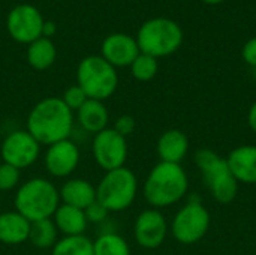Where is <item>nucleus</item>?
<instances>
[{"label": "nucleus", "mask_w": 256, "mask_h": 255, "mask_svg": "<svg viewBox=\"0 0 256 255\" xmlns=\"http://www.w3.org/2000/svg\"><path fill=\"white\" fill-rule=\"evenodd\" d=\"M75 123L74 111H70L62 98H44L33 105L26 120V131L40 144L51 146L72 135Z\"/></svg>", "instance_id": "obj_1"}, {"label": "nucleus", "mask_w": 256, "mask_h": 255, "mask_svg": "<svg viewBox=\"0 0 256 255\" xmlns=\"http://www.w3.org/2000/svg\"><path fill=\"white\" fill-rule=\"evenodd\" d=\"M189 182L180 164L159 162L144 182V198L153 209H164L178 203L188 192Z\"/></svg>", "instance_id": "obj_2"}, {"label": "nucleus", "mask_w": 256, "mask_h": 255, "mask_svg": "<svg viewBox=\"0 0 256 255\" xmlns=\"http://www.w3.org/2000/svg\"><path fill=\"white\" fill-rule=\"evenodd\" d=\"M14 206L30 222L52 218L60 206L58 188L45 177L28 179L16 188Z\"/></svg>", "instance_id": "obj_3"}, {"label": "nucleus", "mask_w": 256, "mask_h": 255, "mask_svg": "<svg viewBox=\"0 0 256 255\" xmlns=\"http://www.w3.org/2000/svg\"><path fill=\"white\" fill-rule=\"evenodd\" d=\"M135 39L141 53L160 59L174 54L182 47L183 30L174 20L158 17L147 20L140 27Z\"/></svg>", "instance_id": "obj_4"}, {"label": "nucleus", "mask_w": 256, "mask_h": 255, "mask_svg": "<svg viewBox=\"0 0 256 255\" xmlns=\"http://www.w3.org/2000/svg\"><path fill=\"white\" fill-rule=\"evenodd\" d=\"M136 194L138 179L128 167L105 171L96 186V200L110 213L129 209L134 204Z\"/></svg>", "instance_id": "obj_5"}, {"label": "nucleus", "mask_w": 256, "mask_h": 255, "mask_svg": "<svg viewBox=\"0 0 256 255\" xmlns=\"http://www.w3.org/2000/svg\"><path fill=\"white\" fill-rule=\"evenodd\" d=\"M76 84L84 90L88 99L104 102L116 93L118 74L102 56H87L76 68Z\"/></svg>", "instance_id": "obj_6"}, {"label": "nucleus", "mask_w": 256, "mask_h": 255, "mask_svg": "<svg viewBox=\"0 0 256 255\" xmlns=\"http://www.w3.org/2000/svg\"><path fill=\"white\" fill-rule=\"evenodd\" d=\"M195 162L200 167L204 182L213 198L222 204L231 203L237 195L238 182L234 179L226 159H222L213 150L202 149L196 152Z\"/></svg>", "instance_id": "obj_7"}, {"label": "nucleus", "mask_w": 256, "mask_h": 255, "mask_svg": "<svg viewBox=\"0 0 256 255\" xmlns=\"http://www.w3.org/2000/svg\"><path fill=\"white\" fill-rule=\"evenodd\" d=\"M210 228V213L201 203H188L172 219L171 231L177 242L194 245L200 242Z\"/></svg>", "instance_id": "obj_8"}, {"label": "nucleus", "mask_w": 256, "mask_h": 255, "mask_svg": "<svg viewBox=\"0 0 256 255\" xmlns=\"http://www.w3.org/2000/svg\"><path fill=\"white\" fill-rule=\"evenodd\" d=\"M40 144L26 131H10L0 143V158L3 162L26 170L32 167L40 156Z\"/></svg>", "instance_id": "obj_9"}, {"label": "nucleus", "mask_w": 256, "mask_h": 255, "mask_svg": "<svg viewBox=\"0 0 256 255\" xmlns=\"http://www.w3.org/2000/svg\"><path fill=\"white\" fill-rule=\"evenodd\" d=\"M128 140L117 134L112 128H106L102 132L93 135L92 155L94 162L104 171L124 167L128 161Z\"/></svg>", "instance_id": "obj_10"}, {"label": "nucleus", "mask_w": 256, "mask_h": 255, "mask_svg": "<svg viewBox=\"0 0 256 255\" xmlns=\"http://www.w3.org/2000/svg\"><path fill=\"white\" fill-rule=\"evenodd\" d=\"M44 17L40 11L28 3L14 6L6 18V29L9 36L18 44H32L42 38Z\"/></svg>", "instance_id": "obj_11"}, {"label": "nucleus", "mask_w": 256, "mask_h": 255, "mask_svg": "<svg viewBox=\"0 0 256 255\" xmlns=\"http://www.w3.org/2000/svg\"><path fill=\"white\" fill-rule=\"evenodd\" d=\"M80 161V147L70 138L48 146L44 153V167L56 179H69L78 168Z\"/></svg>", "instance_id": "obj_12"}, {"label": "nucleus", "mask_w": 256, "mask_h": 255, "mask_svg": "<svg viewBox=\"0 0 256 255\" xmlns=\"http://www.w3.org/2000/svg\"><path fill=\"white\" fill-rule=\"evenodd\" d=\"M168 234V224L159 209L142 210L134 224L135 242L144 249H158Z\"/></svg>", "instance_id": "obj_13"}, {"label": "nucleus", "mask_w": 256, "mask_h": 255, "mask_svg": "<svg viewBox=\"0 0 256 255\" xmlns=\"http://www.w3.org/2000/svg\"><path fill=\"white\" fill-rule=\"evenodd\" d=\"M140 53L136 39L126 33L108 35L100 47V56L116 69L130 66Z\"/></svg>", "instance_id": "obj_14"}, {"label": "nucleus", "mask_w": 256, "mask_h": 255, "mask_svg": "<svg viewBox=\"0 0 256 255\" xmlns=\"http://www.w3.org/2000/svg\"><path fill=\"white\" fill-rule=\"evenodd\" d=\"M226 164L240 183L255 185L256 183V146L246 144L236 147L226 158Z\"/></svg>", "instance_id": "obj_15"}, {"label": "nucleus", "mask_w": 256, "mask_h": 255, "mask_svg": "<svg viewBox=\"0 0 256 255\" xmlns=\"http://www.w3.org/2000/svg\"><path fill=\"white\" fill-rule=\"evenodd\" d=\"M60 203L74 206L86 210L90 204L96 201V186L87 180L80 177H69L58 189Z\"/></svg>", "instance_id": "obj_16"}, {"label": "nucleus", "mask_w": 256, "mask_h": 255, "mask_svg": "<svg viewBox=\"0 0 256 255\" xmlns=\"http://www.w3.org/2000/svg\"><path fill=\"white\" fill-rule=\"evenodd\" d=\"M30 225L32 222L15 209L0 212V243L18 246L28 242Z\"/></svg>", "instance_id": "obj_17"}, {"label": "nucleus", "mask_w": 256, "mask_h": 255, "mask_svg": "<svg viewBox=\"0 0 256 255\" xmlns=\"http://www.w3.org/2000/svg\"><path fill=\"white\" fill-rule=\"evenodd\" d=\"M75 113H76V122L80 128L86 131L87 134L96 135L108 128L110 113L102 101L87 99L82 104V107L76 110Z\"/></svg>", "instance_id": "obj_18"}, {"label": "nucleus", "mask_w": 256, "mask_h": 255, "mask_svg": "<svg viewBox=\"0 0 256 255\" xmlns=\"http://www.w3.org/2000/svg\"><path fill=\"white\" fill-rule=\"evenodd\" d=\"M156 150L160 158V162L180 164L188 155L189 140L183 131L168 129L159 137Z\"/></svg>", "instance_id": "obj_19"}, {"label": "nucleus", "mask_w": 256, "mask_h": 255, "mask_svg": "<svg viewBox=\"0 0 256 255\" xmlns=\"http://www.w3.org/2000/svg\"><path fill=\"white\" fill-rule=\"evenodd\" d=\"M62 236H82L87 230V218L82 209L60 203L51 218Z\"/></svg>", "instance_id": "obj_20"}, {"label": "nucleus", "mask_w": 256, "mask_h": 255, "mask_svg": "<svg viewBox=\"0 0 256 255\" xmlns=\"http://www.w3.org/2000/svg\"><path fill=\"white\" fill-rule=\"evenodd\" d=\"M57 59V48L50 38H39L34 42L28 44L27 48V62L36 71L50 69Z\"/></svg>", "instance_id": "obj_21"}, {"label": "nucleus", "mask_w": 256, "mask_h": 255, "mask_svg": "<svg viewBox=\"0 0 256 255\" xmlns=\"http://www.w3.org/2000/svg\"><path fill=\"white\" fill-rule=\"evenodd\" d=\"M60 233L51 218L34 221L30 225L28 242L39 249H52L54 245L58 242Z\"/></svg>", "instance_id": "obj_22"}, {"label": "nucleus", "mask_w": 256, "mask_h": 255, "mask_svg": "<svg viewBox=\"0 0 256 255\" xmlns=\"http://www.w3.org/2000/svg\"><path fill=\"white\" fill-rule=\"evenodd\" d=\"M93 252L94 255H130V246L123 236L106 231L93 240Z\"/></svg>", "instance_id": "obj_23"}, {"label": "nucleus", "mask_w": 256, "mask_h": 255, "mask_svg": "<svg viewBox=\"0 0 256 255\" xmlns=\"http://www.w3.org/2000/svg\"><path fill=\"white\" fill-rule=\"evenodd\" d=\"M51 255H94L93 240L82 236H63L51 249Z\"/></svg>", "instance_id": "obj_24"}, {"label": "nucleus", "mask_w": 256, "mask_h": 255, "mask_svg": "<svg viewBox=\"0 0 256 255\" xmlns=\"http://www.w3.org/2000/svg\"><path fill=\"white\" fill-rule=\"evenodd\" d=\"M158 69H159L158 59H154L148 54H144V53H140L138 57L130 65L132 77L138 81L153 80L158 74Z\"/></svg>", "instance_id": "obj_25"}, {"label": "nucleus", "mask_w": 256, "mask_h": 255, "mask_svg": "<svg viewBox=\"0 0 256 255\" xmlns=\"http://www.w3.org/2000/svg\"><path fill=\"white\" fill-rule=\"evenodd\" d=\"M21 170L2 162L0 164V192L16 189L21 183Z\"/></svg>", "instance_id": "obj_26"}, {"label": "nucleus", "mask_w": 256, "mask_h": 255, "mask_svg": "<svg viewBox=\"0 0 256 255\" xmlns=\"http://www.w3.org/2000/svg\"><path fill=\"white\" fill-rule=\"evenodd\" d=\"M88 98H87V95L84 93V90L78 86V84H75V86H69L66 90H64V93H63V96H62V101L66 104V107L70 110V111H76V110H80L81 107H82V104L87 101Z\"/></svg>", "instance_id": "obj_27"}, {"label": "nucleus", "mask_w": 256, "mask_h": 255, "mask_svg": "<svg viewBox=\"0 0 256 255\" xmlns=\"http://www.w3.org/2000/svg\"><path fill=\"white\" fill-rule=\"evenodd\" d=\"M84 213H86V218H87L88 224H102V222H105L108 219V215H110V212L98 200L93 204H90L84 210Z\"/></svg>", "instance_id": "obj_28"}, {"label": "nucleus", "mask_w": 256, "mask_h": 255, "mask_svg": "<svg viewBox=\"0 0 256 255\" xmlns=\"http://www.w3.org/2000/svg\"><path fill=\"white\" fill-rule=\"evenodd\" d=\"M135 126H136L135 119H134L132 116H129V114H123V116H118V117L116 119L112 129H114L117 134H120L122 137L128 138L129 135L134 134Z\"/></svg>", "instance_id": "obj_29"}, {"label": "nucleus", "mask_w": 256, "mask_h": 255, "mask_svg": "<svg viewBox=\"0 0 256 255\" xmlns=\"http://www.w3.org/2000/svg\"><path fill=\"white\" fill-rule=\"evenodd\" d=\"M242 57L243 60L256 68V38L249 39L244 45H243V50H242Z\"/></svg>", "instance_id": "obj_30"}, {"label": "nucleus", "mask_w": 256, "mask_h": 255, "mask_svg": "<svg viewBox=\"0 0 256 255\" xmlns=\"http://www.w3.org/2000/svg\"><path fill=\"white\" fill-rule=\"evenodd\" d=\"M56 30H57L56 23H52V21H45V23H44V29H42V36L51 39V36L56 33Z\"/></svg>", "instance_id": "obj_31"}, {"label": "nucleus", "mask_w": 256, "mask_h": 255, "mask_svg": "<svg viewBox=\"0 0 256 255\" xmlns=\"http://www.w3.org/2000/svg\"><path fill=\"white\" fill-rule=\"evenodd\" d=\"M248 122H249V126L250 129L256 132V102L250 107L249 110V114H248Z\"/></svg>", "instance_id": "obj_32"}, {"label": "nucleus", "mask_w": 256, "mask_h": 255, "mask_svg": "<svg viewBox=\"0 0 256 255\" xmlns=\"http://www.w3.org/2000/svg\"><path fill=\"white\" fill-rule=\"evenodd\" d=\"M202 2L207 5H219V3H224L225 0H202Z\"/></svg>", "instance_id": "obj_33"}, {"label": "nucleus", "mask_w": 256, "mask_h": 255, "mask_svg": "<svg viewBox=\"0 0 256 255\" xmlns=\"http://www.w3.org/2000/svg\"><path fill=\"white\" fill-rule=\"evenodd\" d=\"M0 207H2V192H0Z\"/></svg>", "instance_id": "obj_34"}, {"label": "nucleus", "mask_w": 256, "mask_h": 255, "mask_svg": "<svg viewBox=\"0 0 256 255\" xmlns=\"http://www.w3.org/2000/svg\"><path fill=\"white\" fill-rule=\"evenodd\" d=\"M144 255H150V254H144Z\"/></svg>", "instance_id": "obj_35"}]
</instances>
